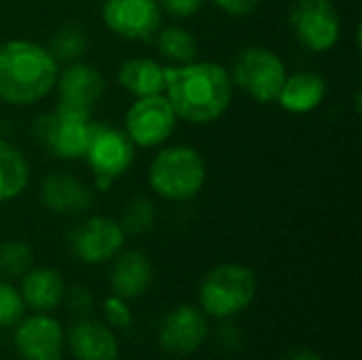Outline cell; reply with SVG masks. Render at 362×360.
Segmentation results:
<instances>
[{"label":"cell","instance_id":"24","mask_svg":"<svg viewBox=\"0 0 362 360\" xmlns=\"http://www.w3.org/2000/svg\"><path fill=\"white\" fill-rule=\"evenodd\" d=\"M117 221L125 231V236H144L157 223V208L148 197L138 195L123 206L121 216Z\"/></svg>","mask_w":362,"mask_h":360},{"label":"cell","instance_id":"31","mask_svg":"<svg viewBox=\"0 0 362 360\" xmlns=\"http://www.w3.org/2000/svg\"><path fill=\"white\" fill-rule=\"evenodd\" d=\"M221 11H225L227 15L233 17H246L250 13L257 11V6L261 4V0H212Z\"/></svg>","mask_w":362,"mask_h":360},{"label":"cell","instance_id":"21","mask_svg":"<svg viewBox=\"0 0 362 360\" xmlns=\"http://www.w3.org/2000/svg\"><path fill=\"white\" fill-rule=\"evenodd\" d=\"M30 185V161L13 142L0 138V204L17 199Z\"/></svg>","mask_w":362,"mask_h":360},{"label":"cell","instance_id":"2","mask_svg":"<svg viewBox=\"0 0 362 360\" xmlns=\"http://www.w3.org/2000/svg\"><path fill=\"white\" fill-rule=\"evenodd\" d=\"M57 74L59 64L40 42L13 38L0 45V102L32 106L55 89Z\"/></svg>","mask_w":362,"mask_h":360},{"label":"cell","instance_id":"25","mask_svg":"<svg viewBox=\"0 0 362 360\" xmlns=\"http://www.w3.org/2000/svg\"><path fill=\"white\" fill-rule=\"evenodd\" d=\"M34 265V252L23 240H2L0 242V278L15 280L21 278Z\"/></svg>","mask_w":362,"mask_h":360},{"label":"cell","instance_id":"20","mask_svg":"<svg viewBox=\"0 0 362 360\" xmlns=\"http://www.w3.org/2000/svg\"><path fill=\"white\" fill-rule=\"evenodd\" d=\"M117 81L123 91L134 98L159 95L165 91L163 66L151 57H129L119 66Z\"/></svg>","mask_w":362,"mask_h":360},{"label":"cell","instance_id":"16","mask_svg":"<svg viewBox=\"0 0 362 360\" xmlns=\"http://www.w3.org/2000/svg\"><path fill=\"white\" fill-rule=\"evenodd\" d=\"M38 197H40L42 208L53 214L78 216L91 208L95 199V191L91 185H87L85 180L72 174L53 172L42 178Z\"/></svg>","mask_w":362,"mask_h":360},{"label":"cell","instance_id":"32","mask_svg":"<svg viewBox=\"0 0 362 360\" xmlns=\"http://www.w3.org/2000/svg\"><path fill=\"white\" fill-rule=\"evenodd\" d=\"M278 360H322V356L312 348H291Z\"/></svg>","mask_w":362,"mask_h":360},{"label":"cell","instance_id":"7","mask_svg":"<svg viewBox=\"0 0 362 360\" xmlns=\"http://www.w3.org/2000/svg\"><path fill=\"white\" fill-rule=\"evenodd\" d=\"M288 25L297 42L312 53L331 51L341 36V15L333 0H295Z\"/></svg>","mask_w":362,"mask_h":360},{"label":"cell","instance_id":"15","mask_svg":"<svg viewBox=\"0 0 362 360\" xmlns=\"http://www.w3.org/2000/svg\"><path fill=\"white\" fill-rule=\"evenodd\" d=\"M66 352L74 360H119L121 342L104 320L85 316L66 329Z\"/></svg>","mask_w":362,"mask_h":360},{"label":"cell","instance_id":"23","mask_svg":"<svg viewBox=\"0 0 362 360\" xmlns=\"http://www.w3.org/2000/svg\"><path fill=\"white\" fill-rule=\"evenodd\" d=\"M49 53L55 57L57 64H72L81 62V57L89 49V38L87 32L78 23H64L49 42Z\"/></svg>","mask_w":362,"mask_h":360},{"label":"cell","instance_id":"33","mask_svg":"<svg viewBox=\"0 0 362 360\" xmlns=\"http://www.w3.org/2000/svg\"><path fill=\"white\" fill-rule=\"evenodd\" d=\"M112 182H115V180H110V178H106V176H93V191H100V193L110 191Z\"/></svg>","mask_w":362,"mask_h":360},{"label":"cell","instance_id":"8","mask_svg":"<svg viewBox=\"0 0 362 360\" xmlns=\"http://www.w3.org/2000/svg\"><path fill=\"white\" fill-rule=\"evenodd\" d=\"M125 231L117 219L110 216H87L74 225L66 238L70 255L83 265L110 263L125 248Z\"/></svg>","mask_w":362,"mask_h":360},{"label":"cell","instance_id":"5","mask_svg":"<svg viewBox=\"0 0 362 360\" xmlns=\"http://www.w3.org/2000/svg\"><path fill=\"white\" fill-rule=\"evenodd\" d=\"M231 83L257 104H274L288 76L284 59L261 45L244 47L229 72Z\"/></svg>","mask_w":362,"mask_h":360},{"label":"cell","instance_id":"34","mask_svg":"<svg viewBox=\"0 0 362 360\" xmlns=\"http://www.w3.org/2000/svg\"><path fill=\"white\" fill-rule=\"evenodd\" d=\"M361 104H362L361 89H356V93H354V108H356V112H361Z\"/></svg>","mask_w":362,"mask_h":360},{"label":"cell","instance_id":"13","mask_svg":"<svg viewBox=\"0 0 362 360\" xmlns=\"http://www.w3.org/2000/svg\"><path fill=\"white\" fill-rule=\"evenodd\" d=\"M83 159L91 168L93 176L117 180L132 168L136 159V146L123 129L93 121Z\"/></svg>","mask_w":362,"mask_h":360},{"label":"cell","instance_id":"10","mask_svg":"<svg viewBox=\"0 0 362 360\" xmlns=\"http://www.w3.org/2000/svg\"><path fill=\"white\" fill-rule=\"evenodd\" d=\"M102 21L115 36L134 42H148L163 28L159 0H104Z\"/></svg>","mask_w":362,"mask_h":360},{"label":"cell","instance_id":"22","mask_svg":"<svg viewBox=\"0 0 362 360\" xmlns=\"http://www.w3.org/2000/svg\"><path fill=\"white\" fill-rule=\"evenodd\" d=\"M155 42H157L161 57H165L174 66L189 64V62L197 59V51H199L197 38L191 30H187L182 25L161 28L155 36Z\"/></svg>","mask_w":362,"mask_h":360},{"label":"cell","instance_id":"26","mask_svg":"<svg viewBox=\"0 0 362 360\" xmlns=\"http://www.w3.org/2000/svg\"><path fill=\"white\" fill-rule=\"evenodd\" d=\"M25 316V303L11 280L0 278V329H13Z\"/></svg>","mask_w":362,"mask_h":360},{"label":"cell","instance_id":"30","mask_svg":"<svg viewBox=\"0 0 362 360\" xmlns=\"http://www.w3.org/2000/svg\"><path fill=\"white\" fill-rule=\"evenodd\" d=\"M161 8L174 17V19H187L199 13V8L206 4V0H159Z\"/></svg>","mask_w":362,"mask_h":360},{"label":"cell","instance_id":"19","mask_svg":"<svg viewBox=\"0 0 362 360\" xmlns=\"http://www.w3.org/2000/svg\"><path fill=\"white\" fill-rule=\"evenodd\" d=\"M327 91L329 87L325 76L312 70H303L286 76L276 102L291 115H308L325 102Z\"/></svg>","mask_w":362,"mask_h":360},{"label":"cell","instance_id":"27","mask_svg":"<svg viewBox=\"0 0 362 360\" xmlns=\"http://www.w3.org/2000/svg\"><path fill=\"white\" fill-rule=\"evenodd\" d=\"M102 320L112 329V331H129L132 325H134V310L129 306L127 299L123 297H117V295H108L102 299Z\"/></svg>","mask_w":362,"mask_h":360},{"label":"cell","instance_id":"29","mask_svg":"<svg viewBox=\"0 0 362 360\" xmlns=\"http://www.w3.org/2000/svg\"><path fill=\"white\" fill-rule=\"evenodd\" d=\"M244 344L242 331L231 320H221V327L216 331V346L223 352H238Z\"/></svg>","mask_w":362,"mask_h":360},{"label":"cell","instance_id":"17","mask_svg":"<svg viewBox=\"0 0 362 360\" xmlns=\"http://www.w3.org/2000/svg\"><path fill=\"white\" fill-rule=\"evenodd\" d=\"M155 278L153 261L146 257V252L129 248L121 250L112 261L108 269V284L110 293L117 297H123L127 301H136L142 295L148 293Z\"/></svg>","mask_w":362,"mask_h":360},{"label":"cell","instance_id":"9","mask_svg":"<svg viewBox=\"0 0 362 360\" xmlns=\"http://www.w3.org/2000/svg\"><path fill=\"white\" fill-rule=\"evenodd\" d=\"M210 339V318L202 312L199 306L180 303L165 312L157 327L159 348L174 356L187 359L199 352Z\"/></svg>","mask_w":362,"mask_h":360},{"label":"cell","instance_id":"12","mask_svg":"<svg viewBox=\"0 0 362 360\" xmlns=\"http://www.w3.org/2000/svg\"><path fill=\"white\" fill-rule=\"evenodd\" d=\"M176 112L163 93L136 98L125 112V134L140 149H155L165 144L176 129Z\"/></svg>","mask_w":362,"mask_h":360},{"label":"cell","instance_id":"3","mask_svg":"<svg viewBox=\"0 0 362 360\" xmlns=\"http://www.w3.org/2000/svg\"><path fill=\"white\" fill-rule=\"evenodd\" d=\"M259 293L257 274L244 263H221L212 267L197 291L202 312L210 320H233L246 312Z\"/></svg>","mask_w":362,"mask_h":360},{"label":"cell","instance_id":"11","mask_svg":"<svg viewBox=\"0 0 362 360\" xmlns=\"http://www.w3.org/2000/svg\"><path fill=\"white\" fill-rule=\"evenodd\" d=\"M11 342L19 360H62L66 354V329L45 312L25 314L13 327Z\"/></svg>","mask_w":362,"mask_h":360},{"label":"cell","instance_id":"6","mask_svg":"<svg viewBox=\"0 0 362 360\" xmlns=\"http://www.w3.org/2000/svg\"><path fill=\"white\" fill-rule=\"evenodd\" d=\"M91 123V117L55 106V110L38 115L32 121V136L55 159L76 161L83 159L87 151Z\"/></svg>","mask_w":362,"mask_h":360},{"label":"cell","instance_id":"4","mask_svg":"<svg viewBox=\"0 0 362 360\" xmlns=\"http://www.w3.org/2000/svg\"><path fill=\"white\" fill-rule=\"evenodd\" d=\"M208 170L202 153L189 144L161 149L148 166V187L168 202H189L202 193Z\"/></svg>","mask_w":362,"mask_h":360},{"label":"cell","instance_id":"28","mask_svg":"<svg viewBox=\"0 0 362 360\" xmlns=\"http://www.w3.org/2000/svg\"><path fill=\"white\" fill-rule=\"evenodd\" d=\"M64 303L70 310V314H74L76 318H85L93 312V293L83 286V284H74V286H66V295H64Z\"/></svg>","mask_w":362,"mask_h":360},{"label":"cell","instance_id":"1","mask_svg":"<svg viewBox=\"0 0 362 360\" xmlns=\"http://www.w3.org/2000/svg\"><path fill=\"white\" fill-rule=\"evenodd\" d=\"M165 91L176 117L191 125L218 121L231 106L233 83L229 70L216 62H189L163 66Z\"/></svg>","mask_w":362,"mask_h":360},{"label":"cell","instance_id":"14","mask_svg":"<svg viewBox=\"0 0 362 360\" xmlns=\"http://www.w3.org/2000/svg\"><path fill=\"white\" fill-rule=\"evenodd\" d=\"M57 108L91 117L95 104L106 93V81L102 72L85 62L66 64L57 74Z\"/></svg>","mask_w":362,"mask_h":360},{"label":"cell","instance_id":"18","mask_svg":"<svg viewBox=\"0 0 362 360\" xmlns=\"http://www.w3.org/2000/svg\"><path fill=\"white\" fill-rule=\"evenodd\" d=\"M19 293L23 297L25 310L51 314L64 303L66 280L53 267H30L19 278Z\"/></svg>","mask_w":362,"mask_h":360}]
</instances>
